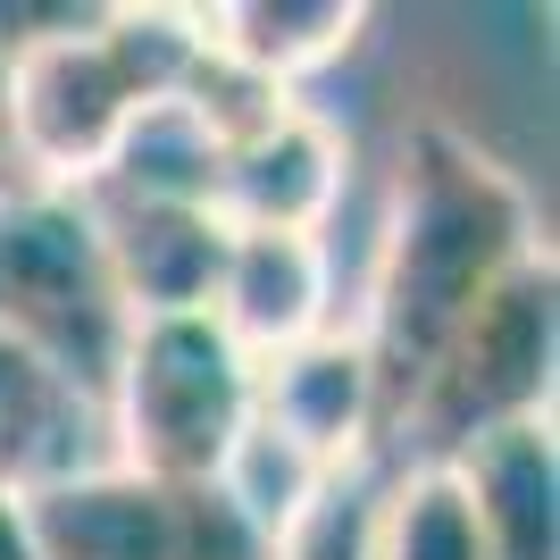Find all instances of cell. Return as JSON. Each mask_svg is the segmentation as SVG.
<instances>
[{
    "label": "cell",
    "mask_w": 560,
    "mask_h": 560,
    "mask_svg": "<svg viewBox=\"0 0 560 560\" xmlns=\"http://www.w3.org/2000/svg\"><path fill=\"white\" fill-rule=\"evenodd\" d=\"M84 210H93L126 327L135 318H192V310H210L218 268H226V218L218 210H192V201H109V192H84Z\"/></svg>",
    "instance_id": "obj_8"
},
{
    "label": "cell",
    "mask_w": 560,
    "mask_h": 560,
    "mask_svg": "<svg viewBox=\"0 0 560 560\" xmlns=\"http://www.w3.org/2000/svg\"><path fill=\"white\" fill-rule=\"evenodd\" d=\"M0 560H34V536H25V511L9 486H0Z\"/></svg>",
    "instance_id": "obj_15"
},
{
    "label": "cell",
    "mask_w": 560,
    "mask_h": 560,
    "mask_svg": "<svg viewBox=\"0 0 560 560\" xmlns=\"http://www.w3.org/2000/svg\"><path fill=\"white\" fill-rule=\"evenodd\" d=\"M552 360H560V268L544 243L452 327V343L435 351V369L410 394L394 435H410L419 460H452L493 427L552 419Z\"/></svg>",
    "instance_id": "obj_4"
},
{
    "label": "cell",
    "mask_w": 560,
    "mask_h": 560,
    "mask_svg": "<svg viewBox=\"0 0 560 560\" xmlns=\"http://www.w3.org/2000/svg\"><path fill=\"white\" fill-rule=\"evenodd\" d=\"M135 117H142V101L109 68L101 18L84 34H68V43H43L0 68V142H9L18 176L43 192H93Z\"/></svg>",
    "instance_id": "obj_6"
},
{
    "label": "cell",
    "mask_w": 560,
    "mask_h": 560,
    "mask_svg": "<svg viewBox=\"0 0 560 560\" xmlns=\"http://www.w3.org/2000/svg\"><path fill=\"white\" fill-rule=\"evenodd\" d=\"M369 560H486L477 511L444 460L401 468L394 486H376L369 511Z\"/></svg>",
    "instance_id": "obj_13"
},
{
    "label": "cell",
    "mask_w": 560,
    "mask_h": 560,
    "mask_svg": "<svg viewBox=\"0 0 560 560\" xmlns=\"http://www.w3.org/2000/svg\"><path fill=\"white\" fill-rule=\"evenodd\" d=\"M210 318L252 369L302 351L310 335L335 327V259L327 234H259L226 226V268H218Z\"/></svg>",
    "instance_id": "obj_7"
},
{
    "label": "cell",
    "mask_w": 560,
    "mask_h": 560,
    "mask_svg": "<svg viewBox=\"0 0 560 560\" xmlns=\"http://www.w3.org/2000/svg\"><path fill=\"white\" fill-rule=\"evenodd\" d=\"M369 9L360 0H226V9H192V34L218 68L252 75L259 93H284L310 84L318 68H335L351 43H360Z\"/></svg>",
    "instance_id": "obj_12"
},
{
    "label": "cell",
    "mask_w": 560,
    "mask_h": 560,
    "mask_svg": "<svg viewBox=\"0 0 560 560\" xmlns=\"http://www.w3.org/2000/svg\"><path fill=\"white\" fill-rule=\"evenodd\" d=\"M369 511H376V486L360 468H343V477H327V493L268 544V560H369Z\"/></svg>",
    "instance_id": "obj_14"
},
{
    "label": "cell",
    "mask_w": 560,
    "mask_h": 560,
    "mask_svg": "<svg viewBox=\"0 0 560 560\" xmlns=\"http://www.w3.org/2000/svg\"><path fill=\"white\" fill-rule=\"evenodd\" d=\"M0 343L50 369L84 401L109 394L126 310H117L84 192H43V185L0 192Z\"/></svg>",
    "instance_id": "obj_3"
},
{
    "label": "cell",
    "mask_w": 560,
    "mask_h": 560,
    "mask_svg": "<svg viewBox=\"0 0 560 560\" xmlns=\"http://www.w3.org/2000/svg\"><path fill=\"white\" fill-rule=\"evenodd\" d=\"M0 486H9V460H0Z\"/></svg>",
    "instance_id": "obj_16"
},
{
    "label": "cell",
    "mask_w": 560,
    "mask_h": 560,
    "mask_svg": "<svg viewBox=\"0 0 560 560\" xmlns=\"http://www.w3.org/2000/svg\"><path fill=\"white\" fill-rule=\"evenodd\" d=\"M536 252H544L536 201H527V185L511 167L493 151H477L444 117L410 126L401 167H394L385 243H376V277H369V318L351 327L360 351H369V369H376V419H385V435L401 427V410L427 385V369L452 343V327Z\"/></svg>",
    "instance_id": "obj_1"
},
{
    "label": "cell",
    "mask_w": 560,
    "mask_h": 560,
    "mask_svg": "<svg viewBox=\"0 0 560 560\" xmlns=\"http://www.w3.org/2000/svg\"><path fill=\"white\" fill-rule=\"evenodd\" d=\"M343 192V135L310 101H284L218 160V218L259 234H327V210Z\"/></svg>",
    "instance_id": "obj_9"
},
{
    "label": "cell",
    "mask_w": 560,
    "mask_h": 560,
    "mask_svg": "<svg viewBox=\"0 0 560 560\" xmlns=\"http://www.w3.org/2000/svg\"><path fill=\"white\" fill-rule=\"evenodd\" d=\"M34 560H268V536L218 486H167L135 468H68L18 493Z\"/></svg>",
    "instance_id": "obj_5"
},
{
    "label": "cell",
    "mask_w": 560,
    "mask_h": 560,
    "mask_svg": "<svg viewBox=\"0 0 560 560\" xmlns=\"http://www.w3.org/2000/svg\"><path fill=\"white\" fill-rule=\"evenodd\" d=\"M109 435L117 468L167 486H218L226 452L259 419V369L218 335L210 310L192 318H135L109 369Z\"/></svg>",
    "instance_id": "obj_2"
},
{
    "label": "cell",
    "mask_w": 560,
    "mask_h": 560,
    "mask_svg": "<svg viewBox=\"0 0 560 560\" xmlns=\"http://www.w3.org/2000/svg\"><path fill=\"white\" fill-rule=\"evenodd\" d=\"M259 419L293 452H310L327 477L335 468H369V444L385 435V419H376V369L360 351V335L327 327L302 351L268 360L259 369Z\"/></svg>",
    "instance_id": "obj_10"
},
{
    "label": "cell",
    "mask_w": 560,
    "mask_h": 560,
    "mask_svg": "<svg viewBox=\"0 0 560 560\" xmlns=\"http://www.w3.org/2000/svg\"><path fill=\"white\" fill-rule=\"evenodd\" d=\"M444 468L460 477L468 511H477L486 560H560V444H552V419L493 427V435L460 444Z\"/></svg>",
    "instance_id": "obj_11"
}]
</instances>
